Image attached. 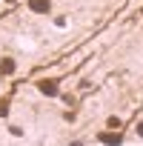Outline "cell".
<instances>
[{
    "label": "cell",
    "mask_w": 143,
    "mask_h": 146,
    "mask_svg": "<svg viewBox=\"0 0 143 146\" xmlns=\"http://www.w3.org/2000/svg\"><path fill=\"white\" fill-rule=\"evenodd\" d=\"M37 89H40L46 98H54V95L60 92V86H57V80H54V78H43V80H37Z\"/></svg>",
    "instance_id": "obj_1"
},
{
    "label": "cell",
    "mask_w": 143,
    "mask_h": 146,
    "mask_svg": "<svg viewBox=\"0 0 143 146\" xmlns=\"http://www.w3.org/2000/svg\"><path fill=\"white\" fill-rule=\"evenodd\" d=\"M29 9H32V12H37V15H49L52 0H29Z\"/></svg>",
    "instance_id": "obj_2"
},
{
    "label": "cell",
    "mask_w": 143,
    "mask_h": 146,
    "mask_svg": "<svg viewBox=\"0 0 143 146\" xmlns=\"http://www.w3.org/2000/svg\"><path fill=\"white\" fill-rule=\"evenodd\" d=\"M100 143H106V146H120L123 137H120L117 132H103V135H100Z\"/></svg>",
    "instance_id": "obj_3"
},
{
    "label": "cell",
    "mask_w": 143,
    "mask_h": 146,
    "mask_svg": "<svg viewBox=\"0 0 143 146\" xmlns=\"http://www.w3.org/2000/svg\"><path fill=\"white\" fill-rule=\"evenodd\" d=\"M15 69H17V63L12 60V57H3V60H0V75H15Z\"/></svg>",
    "instance_id": "obj_4"
},
{
    "label": "cell",
    "mask_w": 143,
    "mask_h": 146,
    "mask_svg": "<svg viewBox=\"0 0 143 146\" xmlns=\"http://www.w3.org/2000/svg\"><path fill=\"white\" fill-rule=\"evenodd\" d=\"M9 103H12L9 98H3V100H0V117H6V115H9Z\"/></svg>",
    "instance_id": "obj_5"
},
{
    "label": "cell",
    "mask_w": 143,
    "mask_h": 146,
    "mask_svg": "<svg viewBox=\"0 0 143 146\" xmlns=\"http://www.w3.org/2000/svg\"><path fill=\"white\" fill-rule=\"evenodd\" d=\"M137 135H140V137H143V123H137Z\"/></svg>",
    "instance_id": "obj_6"
}]
</instances>
